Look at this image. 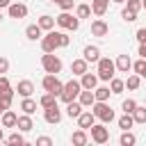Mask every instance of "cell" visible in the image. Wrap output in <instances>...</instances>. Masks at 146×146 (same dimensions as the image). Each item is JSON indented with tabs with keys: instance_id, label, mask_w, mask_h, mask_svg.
Returning <instances> with one entry per match:
<instances>
[{
	"instance_id": "obj_20",
	"label": "cell",
	"mask_w": 146,
	"mask_h": 146,
	"mask_svg": "<svg viewBox=\"0 0 146 146\" xmlns=\"http://www.w3.org/2000/svg\"><path fill=\"white\" fill-rule=\"evenodd\" d=\"M16 128H18L21 132H30V130L34 128L32 116H30V114H21V116H18V121H16Z\"/></svg>"
},
{
	"instance_id": "obj_30",
	"label": "cell",
	"mask_w": 146,
	"mask_h": 146,
	"mask_svg": "<svg viewBox=\"0 0 146 146\" xmlns=\"http://www.w3.org/2000/svg\"><path fill=\"white\" fill-rule=\"evenodd\" d=\"M75 16H78L80 21H82V18H89V16H91V5H84V2L78 5V7H75Z\"/></svg>"
},
{
	"instance_id": "obj_35",
	"label": "cell",
	"mask_w": 146,
	"mask_h": 146,
	"mask_svg": "<svg viewBox=\"0 0 146 146\" xmlns=\"http://www.w3.org/2000/svg\"><path fill=\"white\" fill-rule=\"evenodd\" d=\"M110 94H112L110 87H96V89H94V98H96V100H107Z\"/></svg>"
},
{
	"instance_id": "obj_4",
	"label": "cell",
	"mask_w": 146,
	"mask_h": 146,
	"mask_svg": "<svg viewBox=\"0 0 146 146\" xmlns=\"http://www.w3.org/2000/svg\"><path fill=\"white\" fill-rule=\"evenodd\" d=\"M41 66H43L46 73H55V75H57V73L62 71L64 64H62V59H59L55 52H43V57H41Z\"/></svg>"
},
{
	"instance_id": "obj_12",
	"label": "cell",
	"mask_w": 146,
	"mask_h": 146,
	"mask_svg": "<svg viewBox=\"0 0 146 146\" xmlns=\"http://www.w3.org/2000/svg\"><path fill=\"white\" fill-rule=\"evenodd\" d=\"M91 34L94 36H107L110 34V25L103 18H96V21H91Z\"/></svg>"
},
{
	"instance_id": "obj_45",
	"label": "cell",
	"mask_w": 146,
	"mask_h": 146,
	"mask_svg": "<svg viewBox=\"0 0 146 146\" xmlns=\"http://www.w3.org/2000/svg\"><path fill=\"white\" fill-rule=\"evenodd\" d=\"M36 144H39V146H50V144H52V139H50V137H39V139H36Z\"/></svg>"
},
{
	"instance_id": "obj_40",
	"label": "cell",
	"mask_w": 146,
	"mask_h": 146,
	"mask_svg": "<svg viewBox=\"0 0 146 146\" xmlns=\"http://www.w3.org/2000/svg\"><path fill=\"white\" fill-rule=\"evenodd\" d=\"M121 18H123V21H125V23H135V21H137V14H135V11H130V9H125V7H123V9H121Z\"/></svg>"
},
{
	"instance_id": "obj_3",
	"label": "cell",
	"mask_w": 146,
	"mask_h": 146,
	"mask_svg": "<svg viewBox=\"0 0 146 146\" xmlns=\"http://www.w3.org/2000/svg\"><path fill=\"white\" fill-rule=\"evenodd\" d=\"M80 91H82L80 80H68V82H64V89H62V94H59V100H62V103H71V100L78 98Z\"/></svg>"
},
{
	"instance_id": "obj_49",
	"label": "cell",
	"mask_w": 146,
	"mask_h": 146,
	"mask_svg": "<svg viewBox=\"0 0 146 146\" xmlns=\"http://www.w3.org/2000/svg\"><path fill=\"white\" fill-rule=\"evenodd\" d=\"M112 2H116V5H123V2H125V0H112Z\"/></svg>"
},
{
	"instance_id": "obj_7",
	"label": "cell",
	"mask_w": 146,
	"mask_h": 146,
	"mask_svg": "<svg viewBox=\"0 0 146 146\" xmlns=\"http://www.w3.org/2000/svg\"><path fill=\"white\" fill-rule=\"evenodd\" d=\"M89 130H91V141H96V144H107L110 141V130L105 128V123H94Z\"/></svg>"
},
{
	"instance_id": "obj_16",
	"label": "cell",
	"mask_w": 146,
	"mask_h": 146,
	"mask_svg": "<svg viewBox=\"0 0 146 146\" xmlns=\"http://www.w3.org/2000/svg\"><path fill=\"white\" fill-rule=\"evenodd\" d=\"M78 103H80L82 107H91V105L96 103V98H94V89H82V91L78 94Z\"/></svg>"
},
{
	"instance_id": "obj_22",
	"label": "cell",
	"mask_w": 146,
	"mask_h": 146,
	"mask_svg": "<svg viewBox=\"0 0 146 146\" xmlns=\"http://www.w3.org/2000/svg\"><path fill=\"white\" fill-rule=\"evenodd\" d=\"M36 25H39L43 32H50V30H55V18H52V16H48V14H43V16H39Z\"/></svg>"
},
{
	"instance_id": "obj_53",
	"label": "cell",
	"mask_w": 146,
	"mask_h": 146,
	"mask_svg": "<svg viewBox=\"0 0 146 146\" xmlns=\"http://www.w3.org/2000/svg\"><path fill=\"white\" fill-rule=\"evenodd\" d=\"M52 2H59V0H52Z\"/></svg>"
},
{
	"instance_id": "obj_9",
	"label": "cell",
	"mask_w": 146,
	"mask_h": 146,
	"mask_svg": "<svg viewBox=\"0 0 146 146\" xmlns=\"http://www.w3.org/2000/svg\"><path fill=\"white\" fill-rule=\"evenodd\" d=\"M94 123H96V116H94V112L84 107V110L80 112V116H78V128H82V130H89Z\"/></svg>"
},
{
	"instance_id": "obj_42",
	"label": "cell",
	"mask_w": 146,
	"mask_h": 146,
	"mask_svg": "<svg viewBox=\"0 0 146 146\" xmlns=\"http://www.w3.org/2000/svg\"><path fill=\"white\" fill-rule=\"evenodd\" d=\"M57 5H59L62 11H71V9H73V0H59Z\"/></svg>"
},
{
	"instance_id": "obj_52",
	"label": "cell",
	"mask_w": 146,
	"mask_h": 146,
	"mask_svg": "<svg viewBox=\"0 0 146 146\" xmlns=\"http://www.w3.org/2000/svg\"><path fill=\"white\" fill-rule=\"evenodd\" d=\"M0 21H2V14H0Z\"/></svg>"
},
{
	"instance_id": "obj_24",
	"label": "cell",
	"mask_w": 146,
	"mask_h": 146,
	"mask_svg": "<svg viewBox=\"0 0 146 146\" xmlns=\"http://www.w3.org/2000/svg\"><path fill=\"white\" fill-rule=\"evenodd\" d=\"M21 110H23V114H34L36 112V100L32 98V96H27V98H23V103H21Z\"/></svg>"
},
{
	"instance_id": "obj_51",
	"label": "cell",
	"mask_w": 146,
	"mask_h": 146,
	"mask_svg": "<svg viewBox=\"0 0 146 146\" xmlns=\"http://www.w3.org/2000/svg\"><path fill=\"white\" fill-rule=\"evenodd\" d=\"M141 9H146V0H141Z\"/></svg>"
},
{
	"instance_id": "obj_38",
	"label": "cell",
	"mask_w": 146,
	"mask_h": 146,
	"mask_svg": "<svg viewBox=\"0 0 146 146\" xmlns=\"http://www.w3.org/2000/svg\"><path fill=\"white\" fill-rule=\"evenodd\" d=\"M135 107H137V100H135V98H125V100L121 103V110H123L125 114H132Z\"/></svg>"
},
{
	"instance_id": "obj_18",
	"label": "cell",
	"mask_w": 146,
	"mask_h": 146,
	"mask_svg": "<svg viewBox=\"0 0 146 146\" xmlns=\"http://www.w3.org/2000/svg\"><path fill=\"white\" fill-rule=\"evenodd\" d=\"M82 57H84L89 64H91V62H98V59H100V48H98V46H84Z\"/></svg>"
},
{
	"instance_id": "obj_23",
	"label": "cell",
	"mask_w": 146,
	"mask_h": 146,
	"mask_svg": "<svg viewBox=\"0 0 146 146\" xmlns=\"http://www.w3.org/2000/svg\"><path fill=\"white\" fill-rule=\"evenodd\" d=\"M25 36H27L30 41H36V39L43 36V30H41L36 23H34V25H27V27H25Z\"/></svg>"
},
{
	"instance_id": "obj_43",
	"label": "cell",
	"mask_w": 146,
	"mask_h": 146,
	"mask_svg": "<svg viewBox=\"0 0 146 146\" xmlns=\"http://www.w3.org/2000/svg\"><path fill=\"white\" fill-rule=\"evenodd\" d=\"M9 71V59L7 57H0V75H5Z\"/></svg>"
},
{
	"instance_id": "obj_15",
	"label": "cell",
	"mask_w": 146,
	"mask_h": 146,
	"mask_svg": "<svg viewBox=\"0 0 146 146\" xmlns=\"http://www.w3.org/2000/svg\"><path fill=\"white\" fill-rule=\"evenodd\" d=\"M87 71H89V62H87L84 57L71 62V73H73V75H82V73H87Z\"/></svg>"
},
{
	"instance_id": "obj_8",
	"label": "cell",
	"mask_w": 146,
	"mask_h": 146,
	"mask_svg": "<svg viewBox=\"0 0 146 146\" xmlns=\"http://www.w3.org/2000/svg\"><path fill=\"white\" fill-rule=\"evenodd\" d=\"M43 119H46V123L57 125V123L62 121V110H59V105L55 103V105H50V107H43Z\"/></svg>"
},
{
	"instance_id": "obj_39",
	"label": "cell",
	"mask_w": 146,
	"mask_h": 146,
	"mask_svg": "<svg viewBox=\"0 0 146 146\" xmlns=\"http://www.w3.org/2000/svg\"><path fill=\"white\" fill-rule=\"evenodd\" d=\"M11 91H16V89H11L7 75H0V94H11Z\"/></svg>"
},
{
	"instance_id": "obj_28",
	"label": "cell",
	"mask_w": 146,
	"mask_h": 146,
	"mask_svg": "<svg viewBox=\"0 0 146 146\" xmlns=\"http://www.w3.org/2000/svg\"><path fill=\"white\" fill-rule=\"evenodd\" d=\"M119 144H121V146H135V144H137V137H135L130 130H123V135L119 137Z\"/></svg>"
},
{
	"instance_id": "obj_1",
	"label": "cell",
	"mask_w": 146,
	"mask_h": 146,
	"mask_svg": "<svg viewBox=\"0 0 146 146\" xmlns=\"http://www.w3.org/2000/svg\"><path fill=\"white\" fill-rule=\"evenodd\" d=\"M91 112H94V116H96L98 121H103V123H112V121H114V110L107 105V100H96V103L91 105Z\"/></svg>"
},
{
	"instance_id": "obj_6",
	"label": "cell",
	"mask_w": 146,
	"mask_h": 146,
	"mask_svg": "<svg viewBox=\"0 0 146 146\" xmlns=\"http://www.w3.org/2000/svg\"><path fill=\"white\" fill-rule=\"evenodd\" d=\"M55 23H57L59 27H64V30H71V32H75V30L80 27V18L73 16L71 11H62V14L55 18Z\"/></svg>"
},
{
	"instance_id": "obj_47",
	"label": "cell",
	"mask_w": 146,
	"mask_h": 146,
	"mask_svg": "<svg viewBox=\"0 0 146 146\" xmlns=\"http://www.w3.org/2000/svg\"><path fill=\"white\" fill-rule=\"evenodd\" d=\"M11 5V0H0V9H7Z\"/></svg>"
},
{
	"instance_id": "obj_44",
	"label": "cell",
	"mask_w": 146,
	"mask_h": 146,
	"mask_svg": "<svg viewBox=\"0 0 146 146\" xmlns=\"http://www.w3.org/2000/svg\"><path fill=\"white\" fill-rule=\"evenodd\" d=\"M137 41L139 43H146V27H139L137 30Z\"/></svg>"
},
{
	"instance_id": "obj_37",
	"label": "cell",
	"mask_w": 146,
	"mask_h": 146,
	"mask_svg": "<svg viewBox=\"0 0 146 146\" xmlns=\"http://www.w3.org/2000/svg\"><path fill=\"white\" fill-rule=\"evenodd\" d=\"M5 141H7V144H11V146H16V144L21 146V144H25V137H23V132L18 130V132H14V135H9V137H7Z\"/></svg>"
},
{
	"instance_id": "obj_10",
	"label": "cell",
	"mask_w": 146,
	"mask_h": 146,
	"mask_svg": "<svg viewBox=\"0 0 146 146\" xmlns=\"http://www.w3.org/2000/svg\"><path fill=\"white\" fill-rule=\"evenodd\" d=\"M39 41H41V50H43V52H55V50L59 48V46H57L55 34H52V30H50V32H46V36H41Z\"/></svg>"
},
{
	"instance_id": "obj_13",
	"label": "cell",
	"mask_w": 146,
	"mask_h": 146,
	"mask_svg": "<svg viewBox=\"0 0 146 146\" xmlns=\"http://www.w3.org/2000/svg\"><path fill=\"white\" fill-rule=\"evenodd\" d=\"M80 84H82V89H96L98 87V75L87 71V73L80 75Z\"/></svg>"
},
{
	"instance_id": "obj_14",
	"label": "cell",
	"mask_w": 146,
	"mask_h": 146,
	"mask_svg": "<svg viewBox=\"0 0 146 146\" xmlns=\"http://www.w3.org/2000/svg\"><path fill=\"white\" fill-rule=\"evenodd\" d=\"M114 66H116L119 73H128V71L132 68V59H130V55H119L116 62H114Z\"/></svg>"
},
{
	"instance_id": "obj_29",
	"label": "cell",
	"mask_w": 146,
	"mask_h": 146,
	"mask_svg": "<svg viewBox=\"0 0 146 146\" xmlns=\"http://www.w3.org/2000/svg\"><path fill=\"white\" fill-rule=\"evenodd\" d=\"M123 82H125V87H128L130 91H135V89H139V84H141V78H139L137 73H132V75H128Z\"/></svg>"
},
{
	"instance_id": "obj_46",
	"label": "cell",
	"mask_w": 146,
	"mask_h": 146,
	"mask_svg": "<svg viewBox=\"0 0 146 146\" xmlns=\"http://www.w3.org/2000/svg\"><path fill=\"white\" fill-rule=\"evenodd\" d=\"M137 52H139V57L146 59V43H139V50H137Z\"/></svg>"
},
{
	"instance_id": "obj_32",
	"label": "cell",
	"mask_w": 146,
	"mask_h": 146,
	"mask_svg": "<svg viewBox=\"0 0 146 146\" xmlns=\"http://www.w3.org/2000/svg\"><path fill=\"white\" fill-rule=\"evenodd\" d=\"M132 125H135V119H132V114H125V112H123V116L119 119V128H121V130H130Z\"/></svg>"
},
{
	"instance_id": "obj_19",
	"label": "cell",
	"mask_w": 146,
	"mask_h": 146,
	"mask_svg": "<svg viewBox=\"0 0 146 146\" xmlns=\"http://www.w3.org/2000/svg\"><path fill=\"white\" fill-rule=\"evenodd\" d=\"M16 91H18V96H23V98L32 96V94H34V84H32V80H21V82L16 84Z\"/></svg>"
},
{
	"instance_id": "obj_17",
	"label": "cell",
	"mask_w": 146,
	"mask_h": 146,
	"mask_svg": "<svg viewBox=\"0 0 146 146\" xmlns=\"http://www.w3.org/2000/svg\"><path fill=\"white\" fill-rule=\"evenodd\" d=\"M0 121H2V128H16V121H18V114L11 112V110H5L0 114Z\"/></svg>"
},
{
	"instance_id": "obj_5",
	"label": "cell",
	"mask_w": 146,
	"mask_h": 146,
	"mask_svg": "<svg viewBox=\"0 0 146 146\" xmlns=\"http://www.w3.org/2000/svg\"><path fill=\"white\" fill-rule=\"evenodd\" d=\"M41 87H43V91H50V94H55V96L59 98V94H62V89H64V82H62L55 73H48V75H43Z\"/></svg>"
},
{
	"instance_id": "obj_2",
	"label": "cell",
	"mask_w": 146,
	"mask_h": 146,
	"mask_svg": "<svg viewBox=\"0 0 146 146\" xmlns=\"http://www.w3.org/2000/svg\"><path fill=\"white\" fill-rule=\"evenodd\" d=\"M96 64H98V71H96L98 80H105V82H110V80L114 78V73H116L114 59H110V57H100V59H98Z\"/></svg>"
},
{
	"instance_id": "obj_11",
	"label": "cell",
	"mask_w": 146,
	"mask_h": 146,
	"mask_svg": "<svg viewBox=\"0 0 146 146\" xmlns=\"http://www.w3.org/2000/svg\"><path fill=\"white\" fill-rule=\"evenodd\" d=\"M7 14H9V18H25V16H27V5H23V2H11V5L7 7Z\"/></svg>"
},
{
	"instance_id": "obj_50",
	"label": "cell",
	"mask_w": 146,
	"mask_h": 146,
	"mask_svg": "<svg viewBox=\"0 0 146 146\" xmlns=\"http://www.w3.org/2000/svg\"><path fill=\"white\" fill-rule=\"evenodd\" d=\"M0 141H5V135H2V128H0Z\"/></svg>"
},
{
	"instance_id": "obj_36",
	"label": "cell",
	"mask_w": 146,
	"mask_h": 146,
	"mask_svg": "<svg viewBox=\"0 0 146 146\" xmlns=\"http://www.w3.org/2000/svg\"><path fill=\"white\" fill-rule=\"evenodd\" d=\"M132 119H135V123H146V105L144 107H135V112H132Z\"/></svg>"
},
{
	"instance_id": "obj_31",
	"label": "cell",
	"mask_w": 146,
	"mask_h": 146,
	"mask_svg": "<svg viewBox=\"0 0 146 146\" xmlns=\"http://www.w3.org/2000/svg\"><path fill=\"white\" fill-rule=\"evenodd\" d=\"M55 103H57V96L50 94V91H46V94L39 98V105H41V107H50V105H55Z\"/></svg>"
},
{
	"instance_id": "obj_48",
	"label": "cell",
	"mask_w": 146,
	"mask_h": 146,
	"mask_svg": "<svg viewBox=\"0 0 146 146\" xmlns=\"http://www.w3.org/2000/svg\"><path fill=\"white\" fill-rule=\"evenodd\" d=\"M139 78H146V64H144V71H141V75Z\"/></svg>"
},
{
	"instance_id": "obj_34",
	"label": "cell",
	"mask_w": 146,
	"mask_h": 146,
	"mask_svg": "<svg viewBox=\"0 0 146 146\" xmlns=\"http://www.w3.org/2000/svg\"><path fill=\"white\" fill-rule=\"evenodd\" d=\"M52 34H55V39H57V46H59V48H66V46L71 43V36H68L66 32H55V30H52Z\"/></svg>"
},
{
	"instance_id": "obj_33",
	"label": "cell",
	"mask_w": 146,
	"mask_h": 146,
	"mask_svg": "<svg viewBox=\"0 0 146 146\" xmlns=\"http://www.w3.org/2000/svg\"><path fill=\"white\" fill-rule=\"evenodd\" d=\"M14 94H16V91H11V94H0V112H5V110H9V107H11Z\"/></svg>"
},
{
	"instance_id": "obj_25",
	"label": "cell",
	"mask_w": 146,
	"mask_h": 146,
	"mask_svg": "<svg viewBox=\"0 0 146 146\" xmlns=\"http://www.w3.org/2000/svg\"><path fill=\"white\" fill-rule=\"evenodd\" d=\"M82 110H84V107H82V105H80L78 100H71V103H66V114H68L71 119H78Z\"/></svg>"
},
{
	"instance_id": "obj_41",
	"label": "cell",
	"mask_w": 146,
	"mask_h": 146,
	"mask_svg": "<svg viewBox=\"0 0 146 146\" xmlns=\"http://www.w3.org/2000/svg\"><path fill=\"white\" fill-rule=\"evenodd\" d=\"M125 9L139 14V9H141V0H125Z\"/></svg>"
},
{
	"instance_id": "obj_27",
	"label": "cell",
	"mask_w": 146,
	"mask_h": 146,
	"mask_svg": "<svg viewBox=\"0 0 146 146\" xmlns=\"http://www.w3.org/2000/svg\"><path fill=\"white\" fill-rule=\"evenodd\" d=\"M123 89H125V82L114 75V78L110 80V91H112V94H123Z\"/></svg>"
},
{
	"instance_id": "obj_26",
	"label": "cell",
	"mask_w": 146,
	"mask_h": 146,
	"mask_svg": "<svg viewBox=\"0 0 146 146\" xmlns=\"http://www.w3.org/2000/svg\"><path fill=\"white\" fill-rule=\"evenodd\" d=\"M71 141H73L75 146H84V144L89 141V137H87V130H82V128H80V130H75V132L71 135Z\"/></svg>"
},
{
	"instance_id": "obj_54",
	"label": "cell",
	"mask_w": 146,
	"mask_h": 146,
	"mask_svg": "<svg viewBox=\"0 0 146 146\" xmlns=\"http://www.w3.org/2000/svg\"><path fill=\"white\" fill-rule=\"evenodd\" d=\"M0 114H2V112H0Z\"/></svg>"
},
{
	"instance_id": "obj_21",
	"label": "cell",
	"mask_w": 146,
	"mask_h": 146,
	"mask_svg": "<svg viewBox=\"0 0 146 146\" xmlns=\"http://www.w3.org/2000/svg\"><path fill=\"white\" fill-rule=\"evenodd\" d=\"M110 2H112V0H91V14H94V16H103V14L107 11Z\"/></svg>"
}]
</instances>
